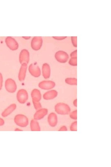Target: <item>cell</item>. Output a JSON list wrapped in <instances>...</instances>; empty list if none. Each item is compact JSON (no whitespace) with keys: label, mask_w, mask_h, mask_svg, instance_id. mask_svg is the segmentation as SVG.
Here are the masks:
<instances>
[{"label":"cell","mask_w":111,"mask_h":167,"mask_svg":"<svg viewBox=\"0 0 111 167\" xmlns=\"http://www.w3.org/2000/svg\"><path fill=\"white\" fill-rule=\"evenodd\" d=\"M34 108L36 110H37L42 108V106L40 103V102H33Z\"/></svg>","instance_id":"603a6c76"},{"label":"cell","mask_w":111,"mask_h":167,"mask_svg":"<svg viewBox=\"0 0 111 167\" xmlns=\"http://www.w3.org/2000/svg\"><path fill=\"white\" fill-rule=\"evenodd\" d=\"M5 123V120L3 119L0 117V126H3Z\"/></svg>","instance_id":"f1b7e54d"},{"label":"cell","mask_w":111,"mask_h":167,"mask_svg":"<svg viewBox=\"0 0 111 167\" xmlns=\"http://www.w3.org/2000/svg\"><path fill=\"white\" fill-rule=\"evenodd\" d=\"M29 70L30 74L34 77H38L40 76V70L36 64H31L29 66Z\"/></svg>","instance_id":"30bf717a"},{"label":"cell","mask_w":111,"mask_h":167,"mask_svg":"<svg viewBox=\"0 0 111 167\" xmlns=\"http://www.w3.org/2000/svg\"><path fill=\"white\" fill-rule=\"evenodd\" d=\"M55 57L56 59L60 63H65L66 62L69 58L68 54L62 51H59L55 54Z\"/></svg>","instance_id":"52a82bcc"},{"label":"cell","mask_w":111,"mask_h":167,"mask_svg":"<svg viewBox=\"0 0 111 167\" xmlns=\"http://www.w3.org/2000/svg\"><path fill=\"white\" fill-rule=\"evenodd\" d=\"M5 42L7 46L12 51H16L18 48L19 45L17 42L12 37H7L5 39Z\"/></svg>","instance_id":"277c9868"},{"label":"cell","mask_w":111,"mask_h":167,"mask_svg":"<svg viewBox=\"0 0 111 167\" xmlns=\"http://www.w3.org/2000/svg\"><path fill=\"white\" fill-rule=\"evenodd\" d=\"M30 127L32 131H40V128L37 120H32L30 123Z\"/></svg>","instance_id":"ac0fdd59"},{"label":"cell","mask_w":111,"mask_h":167,"mask_svg":"<svg viewBox=\"0 0 111 167\" xmlns=\"http://www.w3.org/2000/svg\"><path fill=\"white\" fill-rule=\"evenodd\" d=\"M5 87L6 90L11 93H15L17 89V85L14 80L8 78L6 80Z\"/></svg>","instance_id":"3957f363"},{"label":"cell","mask_w":111,"mask_h":167,"mask_svg":"<svg viewBox=\"0 0 111 167\" xmlns=\"http://www.w3.org/2000/svg\"><path fill=\"white\" fill-rule=\"evenodd\" d=\"M14 121L18 126L23 128L27 127L29 123L27 118L22 114L17 115L14 119Z\"/></svg>","instance_id":"7a4b0ae2"},{"label":"cell","mask_w":111,"mask_h":167,"mask_svg":"<svg viewBox=\"0 0 111 167\" xmlns=\"http://www.w3.org/2000/svg\"><path fill=\"white\" fill-rule=\"evenodd\" d=\"M58 95V93L56 90H52L45 93L43 95V99L46 100H53Z\"/></svg>","instance_id":"5bb4252c"},{"label":"cell","mask_w":111,"mask_h":167,"mask_svg":"<svg viewBox=\"0 0 111 167\" xmlns=\"http://www.w3.org/2000/svg\"><path fill=\"white\" fill-rule=\"evenodd\" d=\"M67 84L71 86H77V79L75 78H68L65 80Z\"/></svg>","instance_id":"d6986e66"},{"label":"cell","mask_w":111,"mask_h":167,"mask_svg":"<svg viewBox=\"0 0 111 167\" xmlns=\"http://www.w3.org/2000/svg\"><path fill=\"white\" fill-rule=\"evenodd\" d=\"M3 83V77L2 74L0 73V90L2 89Z\"/></svg>","instance_id":"d4e9b609"},{"label":"cell","mask_w":111,"mask_h":167,"mask_svg":"<svg viewBox=\"0 0 111 167\" xmlns=\"http://www.w3.org/2000/svg\"><path fill=\"white\" fill-rule=\"evenodd\" d=\"M48 121L49 125L51 127H55L58 123V117L56 114L51 113L48 116Z\"/></svg>","instance_id":"7c38bea8"},{"label":"cell","mask_w":111,"mask_h":167,"mask_svg":"<svg viewBox=\"0 0 111 167\" xmlns=\"http://www.w3.org/2000/svg\"><path fill=\"white\" fill-rule=\"evenodd\" d=\"M55 85V83L52 81L44 80L40 82L38 86L41 89L49 90L54 88Z\"/></svg>","instance_id":"9c48e42d"},{"label":"cell","mask_w":111,"mask_h":167,"mask_svg":"<svg viewBox=\"0 0 111 167\" xmlns=\"http://www.w3.org/2000/svg\"><path fill=\"white\" fill-rule=\"evenodd\" d=\"M43 38L40 37H33L31 40V47L32 49L35 51H38L40 49L43 44Z\"/></svg>","instance_id":"8992f818"},{"label":"cell","mask_w":111,"mask_h":167,"mask_svg":"<svg viewBox=\"0 0 111 167\" xmlns=\"http://www.w3.org/2000/svg\"><path fill=\"white\" fill-rule=\"evenodd\" d=\"M70 130L72 131H77V122L75 121L72 123L70 127Z\"/></svg>","instance_id":"44dd1931"},{"label":"cell","mask_w":111,"mask_h":167,"mask_svg":"<svg viewBox=\"0 0 111 167\" xmlns=\"http://www.w3.org/2000/svg\"><path fill=\"white\" fill-rule=\"evenodd\" d=\"M22 38L26 40H29L31 38L30 37H23Z\"/></svg>","instance_id":"4dcf8cb0"},{"label":"cell","mask_w":111,"mask_h":167,"mask_svg":"<svg viewBox=\"0 0 111 167\" xmlns=\"http://www.w3.org/2000/svg\"><path fill=\"white\" fill-rule=\"evenodd\" d=\"M77 57H71L68 62L69 64L73 66L77 65Z\"/></svg>","instance_id":"ffe728a7"},{"label":"cell","mask_w":111,"mask_h":167,"mask_svg":"<svg viewBox=\"0 0 111 167\" xmlns=\"http://www.w3.org/2000/svg\"><path fill=\"white\" fill-rule=\"evenodd\" d=\"M17 108L15 104H12L6 108L2 113V115L3 117H6L11 114Z\"/></svg>","instance_id":"4fadbf2b"},{"label":"cell","mask_w":111,"mask_h":167,"mask_svg":"<svg viewBox=\"0 0 111 167\" xmlns=\"http://www.w3.org/2000/svg\"><path fill=\"white\" fill-rule=\"evenodd\" d=\"M42 73L44 78L46 79L49 78L50 76L51 70L50 66L47 63H44L42 67Z\"/></svg>","instance_id":"2e32d148"},{"label":"cell","mask_w":111,"mask_h":167,"mask_svg":"<svg viewBox=\"0 0 111 167\" xmlns=\"http://www.w3.org/2000/svg\"><path fill=\"white\" fill-rule=\"evenodd\" d=\"M21 65L18 77L20 81H23L25 78L27 68V64H24Z\"/></svg>","instance_id":"9a60e30c"},{"label":"cell","mask_w":111,"mask_h":167,"mask_svg":"<svg viewBox=\"0 0 111 167\" xmlns=\"http://www.w3.org/2000/svg\"><path fill=\"white\" fill-rule=\"evenodd\" d=\"M70 118L74 120H77V110H76L73 111L70 114Z\"/></svg>","instance_id":"7402d4cb"},{"label":"cell","mask_w":111,"mask_h":167,"mask_svg":"<svg viewBox=\"0 0 111 167\" xmlns=\"http://www.w3.org/2000/svg\"><path fill=\"white\" fill-rule=\"evenodd\" d=\"M19 59L21 64H28L30 60V54L28 51L26 49L22 50L20 53Z\"/></svg>","instance_id":"5b68a950"},{"label":"cell","mask_w":111,"mask_h":167,"mask_svg":"<svg viewBox=\"0 0 111 167\" xmlns=\"http://www.w3.org/2000/svg\"><path fill=\"white\" fill-rule=\"evenodd\" d=\"M54 108L56 112L61 115H68L71 111V108L68 105L62 103L57 104Z\"/></svg>","instance_id":"6da1fadb"},{"label":"cell","mask_w":111,"mask_h":167,"mask_svg":"<svg viewBox=\"0 0 111 167\" xmlns=\"http://www.w3.org/2000/svg\"><path fill=\"white\" fill-rule=\"evenodd\" d=\"M77 50L72 52L70 55L71 57H77Z\"/></svg>","instance_id":"484cf974"},{"label":"cell","mask_w":111,"mask_h":167,"mask_svg":"<svg viewBox=\"0 0 111 167\" xmlns=\"http://www.w3.org/2000/svg\"><path fill=\"white\" fill-rule=\"evenodd\" d=\"M17 99L21 104H24L28 99V94L27 91L24 89L19 90L17 93Z\"/></svg>","instance_id":"ba28073f"},{"label":"cell","mask_w":111,"mask_h":167,"mask_svg":"<svg viewBox=\"0 0 111 167\" xmlns=\"http://www.w3.org/2000/svg\"><path fill=\"white\" fill-rule=\"evenodd\" d=\"M48 113V110L46 108H41L36 111L34 116V119L40 120L44 118Z\"/></svg>","instance_id":"8fae6325"},{"label":"cell","mask_w":111,"mask_h":167,"mask_svg":"<svg viewBox=\"0 0 111 167\" xmlns=\"http://www.w3.org/2000/svg\"><path fill=\"white\" fill-rule=\"evenodd\" d=\"M68 129H67V128L66 127V126H63L60 129H59V131H67Z\"/></svg>","instance_id":"83f0119b"},{"label":"cell","mask_w":111,"mask_h":167,"mask_svg":"<svg viewBox=\"0 0 111 167\" xmlns=\"http://www.w3.org/2000/svg\"><path fill=\"white\" fill-rule=\"evenodd\" d=\"M31 96L33 102H40L41 99V94L38 90L35 89L31 92Z\"/></svg>","instance_id":"e0dca14e"},{"label":"cell","mask_w":111,"mask_h":167,"mask_svg":"<svg viewBox=\"0 0 111 167\" xmlns=\"http://www.w3.org/2000/svg\"><path fill=\"white\" fill-rule=\"evenodd\" d=\"M67 37H53L52 38H54L55 39L57 40H62L65 39V38Z\"/></svg>","instance_id":"4316f807"},{"label":"cell","mask_w":111,"mask_h":167,"mask_svg":"<svg viewBox=\"0 0 111 167\" xmlns=\"http://www.w3.org/2000/svg\"><path fill=\"white\" fill-rule=\"evenodd\" d=\"M15 130H16V131H20V130L19 129H17Z\"/></svg>","instance_id":"1f68e13d"},{"label":"cell","mask_w":111,"mask_h":167,"mask_svg":"<svg viewBox=\"0 0 111 167\" xmlns=\"http://www.w3.org/2000/svg\"><path fill=\"white\" fill-rule=\"evenodd\" d=\"M73 104L74 106L77 107V100L76 99L73 102Z\"/></svg>","instance_id":"f546056e"},{"label":"cell","mask_w":111,"mask_h":167,"mask_svg":"<svg viewBox=\"0 0 111 167\" xmlns=\"http://www.w3.org/2000/svg\"><path fill=\"white\" fill-rule=\"evenodd\" d=\"M71 38L73 46L75 47H77V37H72Z\"/></svg>","instance_id":"cb8c5ba5"}]
</instances>
